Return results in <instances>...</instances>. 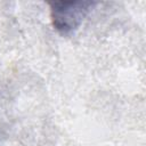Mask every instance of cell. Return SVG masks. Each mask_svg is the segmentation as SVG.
<instances>
[{
  "mask_svg": "<svg viewBox=\"0 0 146 146\" xmlns=\"http://www.w3.org/2000/svg\"><path fill=\"white\" fill-rule=\"evenodd\" d=\"M96 5L95 1L82 0L50 2V18L54 29L63 35L73 33Z\"/></svg>",
  "mask_w": 146,
  "mask_h": 146,
  "instance_id": "obj_1",
  "label": "cell"
}]
</instances>
